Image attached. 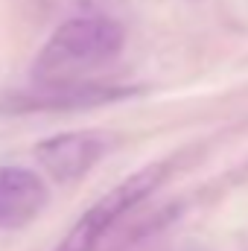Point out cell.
I'll list each match as a JSON object with an SVG mask.
<instances>
[{
	"label": "cell",
	"mask_w": 248,
	"mask_h": 251,
	"mask_svg": "<svg viewBox=\"0 0 248 251\" xmlns=\"http://www.w3.org/2000/svg\"><path fill=\"white\" fill-rule=\"evenodd\" d=\"M108 228H111V225H108L94 207H88V210L79 216V222L64 234V240L53 251H97L99 237H102Z\"/></svg>",
	"instance_id": "8992f818"
},
{
	"label": "cell",
	"mask_w": 248,
	"mask_h": 251,
	"mask_svg": "<svg viewBox=\"0 0 248 251\" xmlns=\"http://www.w3.org/2000/svg\"><path fill=\"white\" fill-rule=\"evenodd\" d=\"M134 88L99 85V82H70V85H38L32 94H15L0 100V114H32V111H79L108 105L134 97Z\"/></svg>",
	"instance_id": "7a4b0ae2"
},
{
	"label": "cell",
	"mask_w": 248,
	"mask_h": 251,
	"mask_svg": "<svg viewBox=\"0 0 248 251\" xmlns=\"http://www.w3.org/2000/svg\"><path fill=\"white\" fill-rule=\"evenodd\" d=\"M105 152H108L105 140L97 134H85V131H64V134H53L35 143V161L56 181L85 178Z\"/></svg>",
	"instance_id": "3957f363"
},
{
	"label": "cell",
	"mask_w": 248,
	"mask_h": 251,
	"mask_svg": "<svg viewBox=\"0 0 248 251\" xmlns=\"http://www.w3.org/2000/svg\"><path fill=\"white\" fill-rule=\"evenodd\" d=\"M47 184L26 167H0V231L26 228L47 207Z\"/></svg>",
	"instance_id": "277c9868"
},
{
	"label": "cell",
	"mask_w": 248,
	"mask_h": 251,
	"mask_svg": "<svg viewBox=\"0 0 248 251\" xmlns=\"http://www.w3.org/2000/svg\"><path fill=\"white\" fill-rule=\"evenodd\" d=\"M170 164H152V167H143L137 170L134 176H128L125 181H120L117 187H111L97 204H91L108 225H114L117 219H123L128 210H134L146 196H152L155 190L164 184V178L170 176L167 173Z\"/></svg>",
	"instance_id": "5b68a950"
},
{
	"label": "cell",
	"mask_w": 248,
	"mask_h": 251,
	"mask_svg": "<svg viewBox=\"0 0 248 251\" xmlns=\"http://www.w3.org/2000/svg\"><path fill=\"white\" fill-rule=\"evenodd\" d=\"M125 44L123 26L105 15L70 18L50 35L32 64L38 85H70L88 82L85 76L120 56Z\"/></svg>",
	"instance_id": "6da1fadb"
}]
</instances>
